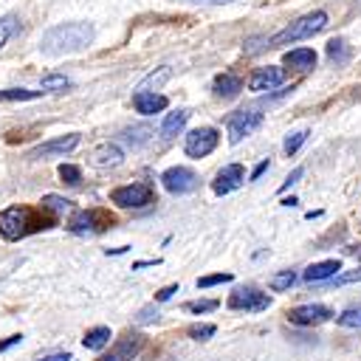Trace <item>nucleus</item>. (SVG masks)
<instances>
[{"instance_id":"obj_23","label":"nucleus","mask_w":361,"mask_h":361,"mask_svg":"<svg viewBox=\"0 0 361 361\" xmlns=\"http://www.w3.org/2000/svg\"><path fill=\"white\" fill-rule=\"evenodd\" d=\"M39 206L42 209H48L51 214H62V212H71L73 209V200H68V197H59V195H45L42 200H39Z\"/></svg>"},{"instance_id":"obj_22","label":"nucleus","mask_w":361,"mask_h":361,"mask_svg":"<svg viewBox=\"0 0 361 361\" xmlns=\"http://www.w3.org/2000/svg\"><path fill=\"white\" fill-rule=\"evenodd\" d=\"M110 341V327H90L87 333H85V338H82V344L87 347V350H102L104 344Z\"/></svg>"},{"instance_id":"obj_35","label":"nucleus","mask_w":361,"mask_h":361,"mask_svg":"<svg viewBox=\"0 0 361 361\" xmlns=\"http://www.w3.org/2000/svg\"><path fill=\"white\" fill-rule=\"evenodd\" d=\"M350 282H361V265H358L355 271H344V274H338V276L330 279L333 288H336V285H350Z\"/></svg>"},{"instance_id":"obj_31","label":"nucleus","mask_w":361,"mask_h":361,"mask_svg":"<svg viewBox=\"0 0 361 361\" xmlns=\"http://www.w3.org/2000/svg\"><path fill=\"white\" fill-rule=\"evenodd\" d=\"M59 178H62L68 186H79L82 172H79V166H73V164H62V166H59Z\"/></svg>"},{"instance_id":"obj_37","label":"nucleus","mask_w":361,"mask_h":361,"mask_svg":"<svg viewBox=\"0 0 361 361\" xmlns=\"http://www.w3.org/2000/svg\"><path fill=\"white\" fill-rule=\"evenodd\" d=\"M141 324H147V322H152V319H158V307L155 305H149V307H144V310H138V316H135Z\"/></svg>"},{"instance_id":"obj_14","label":"nucleus","mask_w":361,"mask_h":361,"mask_svg":"<svg viewBox=\"0 0 361 361\" xmlns=\"http://www.w3.org/2000/svg\"><path fill=\"white\" fill-rule=\"evenodd\" d=\"M282 82H285V68H279V65H268V68H257V71L251 73V79H248V90L262 93V90H271V87H276V85H282Z\"/></svg>"},{"instance_id":"obj_9","label":"nucleus","mask_w":361,"mask_h":361,"mask_svg":"<svg viewBox=\"0 0 361 361\" xmlns=\"http://www.w3.org/2000/svg\"><path fill=\"white\" fill-rule=\"evenodd\" d=\"M217 141H220V135H217L214 127H197V130H192V133L186 135L183 149H186L189 158H206V155L217 147Z\"/></svg>"},{"instance_id":"obj_17","label":"nucleus","mask_w":361,"mask_h":361,"mask_svg":"<svg viewBox=\"0 0 361 361\" xmlns=\"http://www.w3.org/2000/svg\"><path fill=\"white\" fill-rule=\"evenodd\" d=\"M336 271H341V262H338V259H322V262L307 265L305 274H302V279H305V282H324V279H330Z\"/></svg>"},{"instance_id":"obj_40","label":"nucleus","mask_w":361,"mask_h":361,"mask_svg":"<svg viewBox=\"0 0 361 361\" xmlns=\"http://www.w3.org/2000/svg\"><path fill=\"white\" fill-rule=\"evenodd\" d=\"M265 169H268V158H262V161L254 166V172H251V180H259V175H262Z\"/></svg>"},{"instance_id":"obj_4","label":"nucleus","mask_w":361,"mask_h":361,"mask_svg":"<svg viewBox=\"0 0 361 361\" xmlns=\"http://www.w3.org/2000/svg\"><path fill=\"white\" fill-rule=\"evenodd\" d=\"M116 223V217L107 209H79L71 214L68 220V231L71 234H87V231H104Z\"/></svg>"},{"instance_id":"obj_41","label":"nucleus","mask_w":361,"mask_h":361,"mask_svg":"<svg viewBox=\"0 0 361 361\" xmlns=\"http://www.w3.org/2000/svg\"><path fill=\"white\" fill-rule=\"evenodd\" d=\"M20 341H23V336H20V333H17V336H8L6 341H0V353H3V350H8V347H14V344H20Z\"/></svg>"},{"instance_id":"obj_20","label":"nucleus","mask_w":361,"mask_h":361,"mask_svg":"<svg viewBox=\"0 0 361 361\" xmlns=\"http://www.w3.org/2000/svg\"><path fill=\"white\" fill-rule=\"evenodd\" d=\"M186 118H189L186 110H175V113H169V116L164 118V124H161V138H172L175 133H180L183 124H186Z\"/></svg>"},{"instance_id":"obj_5","label":"nucleus","mask_w":361,"mask_h":361,"mask_svg":"<svg viewBox=\"0 0 361 361\" xmlns=\"http://www.w3.org/2000/svg\"><path fill=\"white\" fill-rule=\"evenodd\" d=\"M110 200L121 209H144L155 200V192L149 183H127V186H118L110 192Z\"/></svg>"},{"instance_id":"obj_3","label":"nucleus","mask_w":361,"mask_h":361,"mask_svg":"<svg viewBox=\"0 0 361 361\" xmlns=\"http://www.w3.org/2000/svg\"><path fill=\"white\" fill-rule=\"evenodd\" d=\"M327 25V11H310L299 20H293L290 25H285L279 34L268 37V48H279V45H288V42H296V39H307L313 34H319L322 28Z\"/></svg>"},{"instance_id":"obj_6","label":"nucleus","mask_w":361,"mask_h":361,"mask_svg":"<svg viewBox=\"0 0 361 361\" xmlns=\"http://www.w3.org/2000/svg\"><path fill=\"white\" fill-rule=\"evenodd\" d=\"M262 124V113L248 107V110H237L226 118V130H228V141L231 144H240L245 135H251L257 127Z\"/></svg>"},{"instance_id":"obj_10","label":"nucleus","mask_w":361,"mask_h":361,"mask_svg":"<svg viewBox=\"0 0 361 361\" xmlns=\"http://www.w3.org/2000/svg\"><path fill=\"white\" fill-rule=\"evenodd\" d=\"M333 316V310L327 305H299L293 310H288V322L290 324H299V327H313V324H322Z\"/></svg>"},{"instance_id":"obj_16","label":"nucleus","mask_w":361,"mask_h":361,"mask_svg":"<svg viewBox=\"0 0 361 361\" xmlns=\"http://www.w3.org/2000/svg\"><path fill=\"white\" fill-rule=\"evenodd\" d=\"M124 161V152L116 147V144H99L93 152H90V164L99 166V169H107V166H118Z\"/></svg>"},{"instance_id":"obj_28","label":"nucleus","mask_w":361,"mask_h":361,"mask_svg":"<svg viewBox=\"0 0 361 361\" xmlns=\"http://www.w3.org/2000/svg\"><path fill=\"white\" fill-rule=\"evenodd\" d=\"M293 282H296V274H293V271H279V274H274V276L268 279V288H271V290H288Z\"/></svg>"},{"instance_id":"obj_12","label":"nucleus","mask_w":361,"mask_h":361,"mask_svg":"<svg viewBox=\"0 0 361 361\" xmlns=\"http://www.w3.org/2000/svg\"><path fill=\"white\" fill-rule=\"evenodd\" d=\"M76 147H79V133H71V135H59V138H51V141H45V144L34 147V149L28 152V158L37 161V158H48V155H65V152H71V149H76Z\"/></svg>"},{"instance_id":"obj_34","label":"nucleus","mask_w":361,"mask_h":361,"mask_svg":"<svg viewBox=\"0 0 361 361\" xmlns=\"http://www.w3.org/2000/svg\"><path fill=\"white\" fill-rule=\"evenodd\" d=\"M234 274H209V276H200L197 279V288H212V285H220V282H231Z\"/></svg>"},{"instance_id":"obj_2","label":"nucleus","mask_w":361,"mask_h":361,"mask_svg":"<svg viewBox=\"0 0 361 361\" xmlns=\"http://www.w3.org/2000/svg\"><path fill=\"white\" fill-rule=\"evenodd\" d=\"M93 37H96V28L90 23H59L42 34L39 48L48 56L76 54V51H85L93 42Z\"/></svg>"},{"instance_id":"obj_8","label":"nucleus","mask_w":361,"mask_h":361,"mask_svg":"<svg viewBox=\"0 0 361 361\" xmlns=\"http://www.w3.org/2000/svg\"><path fill=\"white\" fill-rule=\"evenodd\" d=\"M231 310H245V313H259V310H265L268 305H271V296L268 293H262V290H257V288H237L231 296H228V302H226Z\"/></svg>"},{"instance_id":"obj_38","label":"nucleus","mask_w":361,"mask_h":361,"mask_svg":"<svg viewBox=\"0 0 361 361\" xmlns=\"http://www.w3.org/2000/svg\"><path fill=\"white\" fill-rule=\"evenodd\" d=\"M302 175H305V169H302V166H296V169H293V172H290V175H288V178H285V183H282V186H279V192H285V189H288V186H290V183H296V180H299V178H302Z\"/></svg>"},{"instance_id":"obj_25","label":"nucleus","mask_w":361,"mask_h":361,"mask_svg":"<svg viewBox=\"0 0 361 361\" xmlns=\"http://www.w3.org/2000/svg\"><path fill=\"white\" fill-rule=\"evenodd\" d=\"M149 135H152V130H149L147 124H141V127H130V130H124L121 138H124L130 147H141V144L149 141Z\"/></svg>"},{"instance_id":"obj_11","label":"nucleus","mask_w":361,"mask_h":361,"mask_svg":"<svg viewBox=\"0 0 361 361\" xmlns=\"http://www.w3.org/2000/svg\"><path fill=\"white\" fill-rule=\"evenodd\" d=\"M141 347H144V336L127 333V336L118 338V341L110 347V353H104L99 361H133V358L141 353Z\"/></svg>"},{"instance_id":"obj_19","label":"nucleus","mask_w":361,"mask_h":361,"mask_svg":"<svg viewBox=\"0 0 361 361\" xmlns=\"http://www.w3.org/2000/svg\"><path fill=\"white\" fill-rule=\"evenodd\" d=\"M285 65H290V68H299V71H307V68H313L316 65V51L313 48H293V51H288L285 54V59H282Z\"/></svg>"},{"instance_id":"obj_21","label":"nucleus","mask_w":361,"mask_h":361,"mask_svg":"<svg viewBox=\"0 0 361 361\" xmlns=\"http://www.w3.org/2000/svg\"><path fill=\"white\" fill-rule=\"evenodd\" d=\"M169 76H172V68H166V65H164V68H158V71L147 73V76L138 82V87H135V90H158Z\"/></svg>"},{"instance_id":"obj_30","label":"nucleus","mask_w":361,"mask_h":361,"mask_svg":"<svg viewBox=\"0 0 361 361\" xmlns=\"http://www.w3.org/2000/svg\"><path fill=\"white\" fill-rule=\"evenodd\" d=\"M307 135H310L307 130H296V133H290V135L285 138V152H288V155H293V152L307 141Z\"/></svg>"},{"instance_id":"obj_18","label":"nucleus","mask_w":361,"mask_h":361,"mask_svg":"<svg viewBox=\"0 0 361 361\" xmlns=\"http://www.w3.org/2000/svg\"><path fill=\"white\" fill-rule=\"evenodd\" d=\"M243 90V79L237 73H220L214 79V96L217 99H234Z\"/></svg>"},{"instance_id":"obj_7","label":"nucleus","mask_w":361,"mask_h":361,"mask_svg":"<svg viewBox=\"0 0 361 361\" xmlns=\"http://www.w3.org/2000/svg\"><path fill=\"white\" fill-rule=\"evenodd\" d=\"M161 183H164V189L172 192V195H189V192L197 189L200 178H197V172L189 169V166H169V169L161 175Z\"/></svg>"},{"instance_id":"obj_43","label":"nucleus","mask_w":361,"mask_h":361,"mask_svg":"<svg viewBox=\"0 0 361 361\" xmlns=\"http://www.w3.org/2000/svg\"><path fill=\"white\" fill-rule=\"evenodd\" d=\"M149 265H161V259H138V262H133V271H138V268H149Z\"/></svg>"},{"instance_id":"obj_36","label":"nucleus","mask_w":361,"mask_h":361,"mask_svg":"<svg viewBox=\"0 0 361 361\" xmlns=\"http://www.w3.org/2000/svg\"><path fill=\"white\" fill-rule=\"evenodd\" d=\"M11 31H14V20H0V48L8 42Z\"/></svg>"},{"instance_id":"obj_13","label":"nucleus","mask_w":361,"mask_h":361,"mask_svg":"<svg viewBox=\"0 0 361 361\" xmlns=\"http://www.w3.org/2000/svg\"><path fill=\"white\" fill-rule=\"evenodd\" d=\"M243 180H245L243 164H228V166H223V169L217 172V178L212 180V192H214V195H228V192L240 189Z\"/></svg>"},{"instance_id":"obj_39","label":"nucleus","mask_w":361,"mask_h":361,"mask_svg":"<svg viewBox=\"0 0 361 361\" xmlns=\"http://www.w3.org/2000/svg\"><path fill=\"white\" fill-rule=\"evenodd\" d=\"M172 293H178V282H175V285H166V288H161V290L155 293V302H166Z\"/></svg>"},{"instance_id":"obj_42","label":"nucleus","mask_w":361,"mask_h":361,"mask_svg":"<svg viewBox=\"0 0 361 361\" xmlns=\"http://www.w3.org/2000/svg\"><path fill=\"white\" fill-rule=\"evenodd\" d=\"M39 361H73V358H71V353H54V355H45Z\"/></svg>"},{"instance_id":"obj_24","label":"nucleus","mask_w":361,"mask_h":361,"mask_svg":"<svg viewBox=\"0 0 361 361\" xmlns=\"http://www.w3.org/2000/svg\"><path fill=\"white\" fill-rule=\"evenodd\" d=\"M327 56H330V62H336V65H344V62L350 59V48H347V42H344L341 37L330 39V42H327Z\"/></svg>"},{"instance_id":"obj_32","label":"nucleus","mask_w":361,"mask_h":361,"mask_svg":"<svg viewBox=\"0 0 361 361\" xmlns=\"http://www.w3.org/2000/svg\"><path fill=\"white\" fill-rule=\"evenodd\" d=\"M220 302L217 299H195V302H186L183 307L189 310V313H209V310H214Z\"/></svg>"},{"instance_id":"obj_44","label":"nucleus","mask_w":361,"mask_h":361,"mask_svg":"<svg viewBox=\"0 0 361 361\" xmlns=\"http://www.w3.org/2000/svg\"><path fill=\"white\" fill-rule=\"evenodd\" d=\"M195 3H231V0H195Z\"/></svg>"},{"instance_id":"obj_26","label":"nucleus","mask_w":361,"mask_h":361,"mask_svg":"<svg viewBox=\"0 0 361 361\" xmlns=\"http://www.w3.org/2000/svg\"><path fill=\"white\" fill-rule=\"evenodd\" d=\"M42 90H25V87H8L0 90V102H25V99H37Z\"/></svg>"},{"instance_id":"obj_33","label":"nucleus","mask_w":361,"mask_h":361,"mask_svg":"<svg viewBox=\"0 0 361 361\" xmlns=\"http://www.w3.org/2000/svg\"><path fill=\"white\" fill-rule=\"evenodd\" d=\"M214 330H217L214 324H189V330H186V333H189L195 341H206V338H212V336H214Z\"/></svg>"},{"instance_id":"obj_15","label":"nucleus","mask_w":361,"mask_h":361,"mask_svg":"<svg viewBox=\"0 0 361 361\" xmlns=\"http://www.w3.org/2000/svg\"><path fill=\"white\" fill-rule=\"evenodd\" d=\"M133 107H135L138 113H144V116H155V113H161V110L166 107V96H161V93H155V90H135Z\"/></svg>"},{"instance_id":"obj_29","label":"nucleus","mask_w":361,"mask_h":361,"mask_svg":"<svg viewBox=\"0 0 361 361\" xmlns=\"http://www.w3.org/2000/svg\"><path fill=\"white\" fill-rule=\"evenodd\" d=\"M341 327H353V330H361V307H347L344 313H338L336 319Z\"/></svg>"},{"instance_id":"obj_1","label":"nucleus","mask_w":361,"mask_h":361,"mask_svg":"<svg viewBox=\"0 0 361 361\" xmlns=\"http://www.w3.org/2000/svg\"><path fill=\"white\" fill-rule=\"evenodd\" d=\"M54 226H56V214H51L42 206H8L0 212V234L8 243L54 228Z\"/></svg>"},{"instance_id":"obj_27","label":"nucleus","mask_w":361,"mask_h":361,"mask_svg":"<svg viewBox=\"0 0 361 361\" xmlns=\"http://www.w3.org/2000/svg\"><path fill=\"white\" fill-rule=\"evenodd\" d=\"M42 93L45 90H68L71 87V79L68 76H62V73H48V76H42Z\"/></svg>"}]
</instances>
